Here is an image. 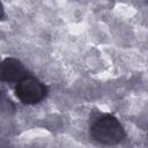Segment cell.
<instances>
[{
    "label": "cell",
    "instance_id": "obj_1",
    "mask_svg": "<svg viewBox=\"0 0 148 148\" xmlns=\"http://www.w3.org/2000/svg\"><path fill=\"white\" fill-rule=\"evenodd\" d=\"M91 138L103 145H117L125 138V131L120 121L112 114L98 116L90 126Z\"/></svg>",
    "mask_w": 148,
    "mask_h": 148
},
{
    "label": "cell",
    "instance_id": "obj_2",
    "mask_svg": "<svg viewBox=\"0 0 148 148\" xmlns=\"http://www.w3.org/2000/svg\"><path fill=\"white\" fill-rule=\"evenodd\" d=\"M15 95L23 104H36L47 95V88L35 76L25 75L16 83Z\"/></svg>",
    "mask_w": 148,
    "mask_h": 148
},
{
    "label": "cell",
    "instance_id": "obj_3",
    "mask_svg": "<svg viewBox=\"0 0 148 148\" xmlns=\"http://www.w3.org/2000/svg\"><path fill=\"white\" fill-rule=\"evenodd\" d=\"M28 75L23 64L15 58H6L0 62V81L13 83L18 82Z\"/></svg>",
    "mask_w": 148,
    "mask_h": 148
},
{
    "label": "cell",
    "instance_id": "obj_4",
    "mask_svg": "<svg viewBox=\"0 0 148 148\" xmlns=\"http://www.w3.org/2000/svg\"><path fill=\"white\" fill-rule=\"evenodd\" d=\"M5 16V10H3V6L0 2V20H2V17Z\"/></svg>",
    "mask_w": 148,
    "mask_h": 148
}]
</instances>
